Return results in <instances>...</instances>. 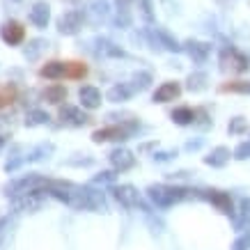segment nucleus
Returning <instances> with one entry per match:
<instances>
[{
    "label": "nucleus",
    "instance_id": "obj_1",
    "mask_svg": "<svg viewBox=\"0 0 250 250\" xmlns=\"http://www.w3.org/2000/svg\"><path fill=\"white\" fill-rule=\"evenodd\" d=\"M188 190L184 188H170V186H152L149 188V197H152L156 205L161 207H167V205H174V202H179L182 197H186Z\"/></svg>",
    "mask_w": 250,
    "mask_h": 250
},
{
    "label": "nucleus",
    "instance_id": "obj_2",
    "mask_svg": "<svg viewBox=\"0 0 250 250\" xmlns=\"http://www.w3.org/2000/svg\"><path fill=\"white\" fill-rule=\"evenodd\" d=\"M220 64L223 69H229V71H234V74H243V71H248V58L243 53H239L236 48H225L223 53H220Z\"/></svg>",
    "mask_w": 250,
    "mask_h": 250
},
{
    "label": "nucleus",
    "instance_id": "obj_3",
    "mask_svg": "<svg viewBox=\"0 0 250 250\" xmlns=\"http://www.w3.org/2000/svg\"><path fill=\"white\" fill-rule=\"evenodd\" d=\"M0 37H2L5 44L16 46L25 39V28H23L19 21H7L5 25H2V30H0Z\"/></svg>",
    "mask_w": 250,
    "mask_h": 250
},
{
    "label": "nucleus",
    "instance_id": "obj_4",
    "mask_svg": "<svg viewBox=\"0 0 250 250\" xmlns=\"http://www.w3.org/2000/svg\"><path fill=\"white\" fill-rule=\"evenodd\" d=\"M81 23H83V12L71 9V12H64V14L60 16L58 28H60V32H64V35H74V32H78Z\"/></svg>",
    "mask_w": 250,
    "mask_h": 250
},
{
    "label": "nucleus",
    "instance_id": "obj_5",
    "mask_svg": "<svg viewBox=\"0 0 250 250\" xmlns=\"http://www.w3.org/2000/svg\"><path fill=\"white\" fill-rule=\"evenodd\" d=\"M39 76L48 78V81H60V78L67 76V62H60V60L46 62L44 67L39 69Z\"/></svg>",
    "mask_w": 250,
    "mask_h": 250
},
{
    "label": "nucleus",
    "instance_id": "obj_6",
    "mask_svg": "<svg viewBox=\"0 0 250 250\" xmlns=\"http://www.w3.org/2000/svg\"><path fill=\"white\" fill-rule=\"evenodd\" d=\"M182 94V87H179V83H163L159 87V90L154 92V101L156 104H167V101H174V99Z\"/></svg>",
    "mask_w": 250,
    "mask_h": 250
},
{
    "label": "nucleus",
    "instance_id": "obj_7",
    "mask_svg": "<svg viewBox=\"0 0 250 250\" xmlns=\"http://www.w3.org/2000/svg\"><path fill=\"white\" fill-rule=\"evenodd\" d=\"M92 138L97 140V143H108V140H124L126 138V131L122 129V126H104V129H99L92 133Z\"/></svg>",
    "mask_w": 250,
    "mask_h": 250
},
{
    "label": "nucleus",
    "instance_id": "obj_8",
    "mask_svg": "<svg viewBox=\"0 0 250 250\" xmlns=\"http://www.w3.org/2000/svg\"><path fill=\"white\" fill-rule=\"evenodd\" d=\"M115 197H117V202L124 205L126 209L138 207V190L133 188V186H117V188H115Z\"/></svg>",
    "mask_w": 250,
    "mask_h": 250
},
{
    "label": "nucleus",
    "instance_id": "obj_9",
    "mask_svg": "<svg viewBox=\"0 0 250 250\" xmlns=\"http://www.w3.org/2000/svg\"><path fill=\"white\" fill-rule=\"evenodd\" d=\"M81 104H83L85 108H99V104H101V92L94 87V85H85V87H81Z\"/></svg>",
    "mask_w": 250,
    "mask_h": 250
},
{
    "label": "nucleus",
    "instance_id": "obj_10",
    "mask_svg": "<svg viewBox=\"0 0 250 250\" xmlns=\"http://www.w3.org/2000/svg\"><path fill=\"white\" fill-rule=\"evenodd\" d=\"M60 120L67 122V124H74V126H81L87 122V115L81 110V108H74V106H64L60 110Z\"/></svg>",
    "mask_w": 250,
    "mask_h": 250
},
{
    "label": "nucleus",
    "instance_id": "obj_11",
    "mask_svg": "<svg viewBox=\"0 0 250 250\" xmlns=\"http://www.w3.org/2000/svg\"><path fill=\"white\" fill-rule=\"evenodd\" d=\"M51 19V7L46 2H37L35 7L30 9V21L37 25V28H46V23Z\"/></svg>",
    "mask_w": 250,
    "mask_h": 250
},
{
    "label": "nucleus",
    "instance_id": "obj_12",
    "mask_svg": "<svg viewBox=\"0 0 250 250\" xmlns=\"http://www.w3.org/2000/svg\"><path fill=\"white\" fill-rule=\"evenodd\" d=\"M207 200H209L211 205L218 207L220 211H225V213L232 211V200H229L228 193H220V190H207Z\"/></svg>",
    "mask_w": 250,
    "mask_h": 250
},
{
    "label": "nucleus",
    "instance_id": "obj_13",
    "mask_svg": "<svg viewBox=\"0 0 250 250\" xmlns=\"http://www.w3.org/2000/svg\"><path fill=\"white\" fill-rule=\"evenodd\" d=\"M110 161H113V166L117 167V170H129V167L136 163L133 154L126 152V149H115V152L110 154Z\"/></svg>",
    "mask_w": 250,
    "mask_h": 250
},
{
    "label": "nucleus",
    "instance_id": "obj_14",
    "mask_svg": "<svg viewBox=\"0 0 250 250\" xmlns=\"http://www.w3.org/2000/svg\"><path fill=\"white\" fill-rule=\"evenodd\" d=\"M42 99L48 101V104H62L64 99H67V90H64V85H48L44 92H42Z\"/></svg>",
    "mask_w": 250,
    "mask_h": 250
},
{
    "label": "nucleus",
    "instance_id": "obj_15",
    "mask_svg": "<svg viewBox=\"0 0 250 250\" xmlns=\"http://www.w3.org/2000/svg\"><path fill=\"white\" fill-rule=\"evenodd\" d=\"M220 92H236V94H250V81H232L220 85Z\"/></svg>",
    "mask_w": 250,
    "mask_h": 250
},
{
    "label": "nucleus",
    "instance_id": "obj_16",
    "mask_svg": "<svg viewBox=\"0 0 250 250\" xmlns=\"http://www.w3.org/2000/svg\"><path fill=\"white\" fill-rule=\"evenodd\" d=\"M229 159V149L228 147H216L211 152V156H207L209 166H225V161Z\"/></svg>",
    "mask_w": 250,
    "mask_h": 250
},
{
    "label": "nucleus",
    "instance_id": "obj_17",
    "mask_svg": "<svg viewBox=\"0 0 250 250\" xmlns=\"http://www.w3.org/2000/svg\"><path fill=\"white\" fill-rule=\"evenodd\" d=\"M172 120L177 124H190V122L195 120V110L193 108H177L172 113Z\"/></svg>",
    "mask_w": 250,
    "mask_h": 250
},
{
    "label": "nucleus",
    "instance_id": "obj_18",
    "mask_svg": "<svg viewBox=\"0 0 250 250\" xmlns=\"http://www.w3.org/2000/svg\"><path fill=\"white\" fill-rule=\"evenodd\" d=\"M87 74V67H85V62H67V78H83Z\"/></svg>",
    "mask_w": 250,
    "mask_h": 250
},
{
    "label": "nucleus",
    "instance_id": "obj_19",
    "mask_svg": "<svg viewBox=\"0 0 250 250\" xmlns=\"http://www.w3.org/2000/svg\"><path fill=\"white\" fill-rule=\"evenodd\" d=\"M129 94H131V87H126V85H115V87H110V92H108V99H110V101H124Z\"/></svg>",
    "mask_w": 250,
    "mask_h": 250
},
{
    "label": "nucleus",
    "instance_id": "obj_20",
    "mask_svg": "<svg viewBox=\"0 0 250 250\" xmlns=\"http://www.w3.org/2000/svg\"><path fill=\"white\" fill-rule=\"evenodd\" d=\"M14 99H16V90L12 85H2V87H0V108L9 106Z\"/></svg>",
    "mask_w": 250,
    "mask_h": 250
},
{
    "label": "nucleus",
    "instance_id": "obj_21",
    "mask_svg": "<svg viewBox=\"0 0 250 250\" xmlns=\"http://www.w3.org/2000/svg\"><path fill=\"white\" fill-rule=\"evenodd\" d=\"M46 120H48V115H46L44 110H30L28 117H25V124L35 126V124H42V122H46Z\"/></svg>",
    "mask_w": 250,
    "mask_h": 250
},
{
    "label": "nucleus",
    "instance_id": "obj_22",
    "mask_svg": "<svg viewBox=\"0 0 250 250\" xmlns=\"http://www.w3.org/2000/svg\"><path fill=\"white\" fill-rule=\"evenodd\" d=\"M190 55L195 58V60H205L207 58V53H209V46L207 44H190Z\"/></svg>",
    "mask_w": 250,
    "mask_h": 250
},
{
    "label": "nucleus",
    "instance_id": "obj_23",
    "mask_svg": "<svg viewBox=\"0 0 250 250\" xmlns=\"http://www.w3.org/2000/svg\"><path fill=\"white\" fill-rule=\"evenodd\" d=\"M205 81H207L205 74H195V76H190L188 87L190 90H202V87H205Z\"/></svg>",
    "mask_w": 250,
    "mask_h": 250
},
{
    "label": "nucleus",
    "instance_id": "obj_24",
    "mask_svg": "<svg viewBox=\"0 0 250 250\" xmlns=\"http://www.w3.org/2000/svg\"><path fill=\"white\" fill-rule=\"evenodd\" d=\"M246 129H248V124H246V120H241V117H236V120L229 124V133H243Z\"/></svg>",
    "mask_w": 250,
    "mask_h": 250
},
{
    "label": "nucleus",
    "instance_id": "obj_25",
    "mask_svg": "<svg viewBox=\"0 0 250 250\" xmlns=\"http://www.w3.org/2000/svg\"><path fill=\"white\" fill-rule=\"evenodd\" d=\"M250 248V234H243L239 241L234 243V250H248Z\"/></svg>",
    "mask_w": 250,
    "mask_h": 250
},
{
    "label": "nucleus",
    "instance_id": "obj_26",
    "mask_svg": "<svg viewBox=\"0 0 250 250\" xmlns=\"http://www.w3.org/2000/svg\"><path fill=\"white\" fill-rule=\"evenodd\" d=\"M246 156H250V143H243L236 147V159H246Z\"/></svg>",
    "mask_w": 250,
    "mask_h": 250
},
{
    "label": "nucleus",
    "instance_id": "obj_27",
    "mask_svg": "<svg viewBox=\"0 0 250 250\" xmlns=\"http://www.w3.org/2000/svg\"><path fill=\"white\" fill-rule=\"evenodd\" d=\"M131 0H117V7H122V9H126V5H129Z\"/></svg>",
    "mask_w": 250,
    "mask_h": 250
},
{
    "label": "nucleus",
    "instance_id": "obj_28",
    "mask_svg": "<svg viewBox=\"0 0 250 250\" xmlns=\"http://www.w3.org/2000/svg\"><path fill=\"white\" fill-rule=\"evenodd\" d=\"M2 145H5V138L0 136V149H2Z\"/></svg>",
    "mask_w": 250,
    "mask_h": 250
},
{
    "label": "nucleus",
    "instance_id": "obj_29",
    "mask_svg": "<svg viewBox=\"0 0 250 250\" xmlns=\"http://www.w3.org/2000/svg\"><path fill=\"white\" fill-rule=\"evenodd\" d=\"M16 2H19V0H16Z\"/></svg>",
    "mask_w": 250,
    "mask_h": 250
}]
</instances>
